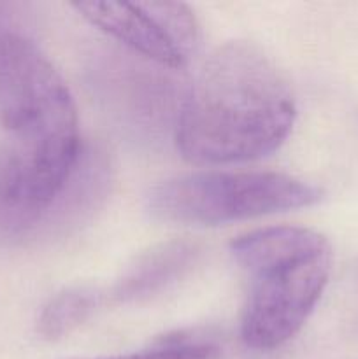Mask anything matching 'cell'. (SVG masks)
Segmentation results:
<instances>
[{
	"label": "cell",
	"mask_w": 358,
	"mask_h": 359,
	"mask_svg": "<svg viewBox=\"0 0 358 359\" xmlns=\"http://www.w3.org/2000/svg\"><path fill=\"white\" fill-rule=\"evenodd\" d=\"M321 198L314 184L279 172H195L154 186L147 209L168 223L218 226L302 209Z\"/></svg>",
	"instance_id": "obj_4"
},
{
	"label": "cell",
	"mask_w": 358,
	"mask_h": 359,
	"mask_svg": "<svg viewBox=\"0 0 358 359\" xmlns=\"http://www.w3.org/2000/svg\"><path fill=\"white\" fill-rule=\"evenodd\" d=\"M0 230L41 221L79 163V119L69 86L44 53L0 32Z\"/></svg>",
	"instance_id": "obj_1"
},
{
	"label": "cell",
	"mask_w": 358,
	"mask_h": 359,
	"mask_svg": "<svg viewBox=\"0 0 358 359\" xmlns=\"http://www.w3.org/2000/svg\"><path fill=\"white\" fill-rule=\"evenodd\" d=\"M98 294L84 287H74L55 294L41 312L37 332L42 339L56 340L83 325L97 309Z\"/></svg>",
	"instance_id": "obj_7"
},
{
	"label": "cell",
	"mask_w": 358,
	"mask_h": 359,
	"mask_svg": "<svg viewBox=\"0 0 358 359\" xmlns=\"http://www.w3.org/2000/svg\"><path fill=\"white\" fill-rule=\"evenodd\" d=\"M297 118L290 83L253 42L232 41L204 62L183 104L175 144L185 160L230 165L279 149Z\"/></svg>",
	"instance_id": "obj_2"
},
{
	"label": "cell",
	"mask_w": 358,
	"mask_h": 359,
	"mask_svg": "<svg viewBox=\"0 0 358 359\" xmlns=\"http://www.w3.org/2000/svg\"><path fill=\"white\" fill-rule=\"evenodd\" d=\"M230 252L248 276L241 339L272 351L293 339L321 298L332 273V245L302 226H270L241 235Z\"/></svg>",
	"instance_id": "obj_3"
},
{
	"label": "cell",
	"mask_w": 358,
	"mask_h": 359,
	"mask_svg": "<svg viewBox=\"0 0 358 359\" xmlns=\"http://www.w3.org/2000/svg\"><path fill=\"white\" fill-rule=\"evenodd\" d=\"M192 256V245L181 244V242H172V244L153 249L144 258H140L137 265L132 266L128 273L119 280L116 294L121 300H135V298L154 293L164 287L168 280L174 279L185 266H188Z\"/></svg>",
	"instance_id": "obj_6"
},
{
	"label": "cell",
	"mask_w": 358,
	"mask_h": 359,
	"mask_svg": "<svg viewBox=\"0 0 358 359\" xmlns=\"http://www.w3.org/2000/svg\"><path fill=\"white\" fill-rule=\"evenodd\" d=\"M83 20L139 55L183 69L200 42L195 14L181 2H74Z\"/></svg>",
	"instance_id": "obj_5"
},
{
	"label": "cell",
	"mask_w": 358,
	"mask_h": 359,
	"mask_svg": "<svg viewBox=\"0 0 358 359\" xmlns=\"http://www.w3.org/2000/svg\"><path fill=\"white\" fill-rule=\"evenodd\" d=\"M95 359H221V353L216 346H211V344L175 342L165 344L154 349L139 351V353Z\"/></svg>",
	"instance_id": "obj_8"
}]
</instances>
